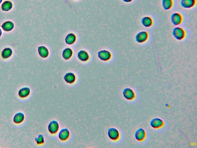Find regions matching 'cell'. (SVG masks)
Returning <instances> with one entry per match:
<instances>
[{
  "label": "cell",
  "instance_id": "cell-1",
  "mask_svg": "<svg viewBox=\"0 0 197 148\" xmlns=\"http://www.w3.org/2000/svg\"><path fill=\"white\" fill-rule=\"evenodd\" d=\"M172 34L174 38L179 41L183 39L186 35L185 30L180 27L174 28L172 30Z\"/></svg>",
  "mask_w": 197,
  "mask_h": 148
},
{
  "label": "cell",
  "instance_id": "cell-2",
  "mask_svg": "<svg viewBox=\"0 0 197 148\" xmlns=\"http://www.w3.org/2000/svg\"><path fill=\"white\" fill-rule=\"evenodd\" d=\"M148 38V33L146 31H142L139 32L136 35V41L139 43L145 42Z\"/></svg>",
  "mask_w": 197,
  "mask_h": 148
},
{
  "label": "cell",
  "instance_id": "cell-3",
  "mask_svg": "<svg viewBox=\"0 0 197 148\" xmlns=\"http://www.w3.org/2000/svg\"><path fill=\"white\" fill-rule=\"evenodd\" d=\"M123 95L128 100H132L135 98V95L132 89L129 88H126L123 90Z\"/></svg>",
  "mask_w": 197,
  "mask_h": 148
},
{
  "label": "cell",
  "instance_id": "cell-4",
  "mask_svg": "<svg viewBox=\"0 0 197 148\" xmlns=\"http://www.w3.org/2000/svg\"><path fill=\"white\" fill-rule=\"evenodd\" d=\"M49 131L51 134H55L58 132L59 129L58 122L56 120H53L50 122L48 127Z\"/></svg>",
  "mask_w": 197,
  "mask_h": 148
},
{
  "label": "cell",
  "instance_id": "cell-5",
  "mask_svg": "<svg viewBox=\"0 0 197 148\" xmlns=\"http://www.w3.org/2000/svg\"><path fill=\"white\" fill-rule=\"evenodd\" d=\"M182 18L181 15L178 13H174L171 16V21L173 25H177L181 23Z\"/></svg>",
  "mask_w": 197,
  "mask_h": 148
},
{
  "label": "cell",
  "instance_id": "cell-6",
  "mask_svg": "<svg viewBox=\"0 0 197 148\" xmlns=\"http://www.w3.org/2000/svg\"><path fill=\"white\" fill-rule=\"evenodd\" d=\"M108 134L109 137L110 139L113 140V141H116L119 138V132L116 128H110L108 130Z\"/></svg>",
  "mask_w": 197,
  "mask_h": 148
},
{
  "label": "cell",
  "instance_id": "cell-7",
  "mask_svg": "<svg viewBox=\"0 0 197 148\" xmlns=\"http://www.w3.org/2000/svg\"><path fill=\"white\" fill-rule=\"evenodd\" d=\"M70 136L69 130L68 128H63L61 130L59 133V139L62 141H65L68 140Z\"/></svg>",
  "mask_w": 197,
  "mask_h": 148
},
{
  "label": "cell",
  "instance_id": "cell-8",
  "mask_svg": "<svg viewBox=\"0 0 197 148\" xmlns=\"http://www.w3.org/2000/svg\"><path fill=\"white\" fill-rule=\"evenodd\" d=\"M196 2V0H181V5L182 7L189 9L193 7Z\"/></svg>",
  "mask_w": 197,
  "mask_h": 148
},
{
  "label": "cell",
  "instance_id": "cell-9",
  "mask_svg": "<svg viewBox=\"0 0 197 148\" xmlns=\"http://www.w3.org/2000/svg\"><path fill=\"white\" fill-rule=\"evenodd\" d=\"M150 126L154 128H158L162 127L164 125L163 121L159 118H154L150 122Z\"/></svg>",
  "mask_w": 197,
  "mask_h": 148
},
{
  "label": "cell",
  "instance_id": "cell-10",
  "mask_svg": "<svg viewBox=\"0 0 197 148\" xmlns=\"http://www.w3.org/2000/svg\"><path fill=\"white\" fill-rule=\"evenodd\" d=\"M98 56L101 60L107 61L110 60L111 57V54L109 51L106 50H102L99 51Z\"/></svg>",
  "mask_w": 197,
  "mask_h": 148
},
{
  "label": "cell",
  "instance_id": "cell-11",
  "mask_svg": "<svg viewBox=\"0 0 197 148\" xmlns=\"http://www.w3.org/2000/svg\"><path fill=\"white\" fill-rule=\"evenodd\" d=\"M145 137L146 133L143 128H139L135 132V137L137 141H143Z\"/></svg>",
  "mask_w": 197,
  "mask_h": 148
},
{
  "label": "cell",
  "instance_id": "cell-12",
  "mask_svg": "<svg viewBox=\"0 0 197 148\" xmlns=\"http://www.w3.org/2000/svg\"><path fill=\"white\" fill-rule=\"evenodd\" d=\"M30 93V88L27 87L22 88L19 90L18 95L21 98H25L29 95Z\"/></svg>",
  "mask_w": 197,
  "mask_h": 148
},
{
  "label": "cell",
  "instance_id": "cell-13",
  "mask_svg": "<svg viewBox=\"0 0 197 148\" xmlns=\"http://www.w3.org/2000/svg\"><path fill=\"white\" fill-rule=\"evenodd\" d=\"M25 118V114L22 112H18L14 115L13 121L16 124H20L24 121Z\"/></svg>",
  "mask_w": 197,
  "mask_h": 148
},
{
  "label": "cell",
  "instance_id": "cell-14",
  "mask_svg": "<svg viewBox=\"0 0 197 148\" xmlns=\"http://www.w3.org/2000/svg\"><path fill=\"white\" fill-rule=\"evenodd\" d=\"M38 53L39 55L42 58H45L49 55V52L48 50L44 46H41L38 48Z\"/></svg>",
  "mask_w": 197,
  "mask_h": 148
},
{
  "label": "cell",
  "instance_id": "cell-15",
  "mask_svg": "<svg viewBox=\"0 0 197 148\" xmlns=\"http://www.w3.org/2000/svg\"><path fill=\"white\" fill-rule=\"evenodd\" d=\"M76 79V76L74 74L72 73H67L64 76V80L68 83L73 84L74 82Z\"/></svg>",
  "mask_w": 197,
  "mask_h": 148
},
{
  "label": "cell",
  "instance_id": "cell-16",
  "mask_svg": "<svg viewBox=\"0 0 197 148\" xmlns=\"http://www.w3.org/2000/svg\"><path fill=\"white\" fill-rule=\"evenodd\" d=\"M14 24L10 21L4 22L2 25L3 30L6 32L10 31L14 28Z\"/></svg>",
  "mask_w": 197,
  "mask_h": 148
},
{
  "label": "cell",
  "instance_id": "cell-17",
  "mask_svg": "<svg viewBox=\"0 0 197 148\" xmlns=\"http://www.w3.org/2000/svg\"><path fill=\"white\" fill-rule=\"evenodd\" d=\"M12 54V49L9 48H5L1 53V56L2 58L6 59L11 57Z\"/></svg>",
  "mask_w": 197,
  "mask_h": 148
},
{
  "label": "cell",
  "instance_id": "cell-18",
  "mask_svg": "<svg viewBox=\"0 0 197 148\" xmlns=\"http://www.w3.org/2000/svg\"><path fill=\"white\" fill-rule=\"evenodd\" d=\"M78 56L79 60L82 62H86L89 58L88 54L86 51L84 50L80 51L78 53Z\"/></svg>",
  "mask_w": 197,
  "mask_h": 148
},
{
  "label": "cell",
  "instance_id": "cell-19",
  "mask_svg": "<svg viewBox=\"0 0 197 148\" xmlns=\"http://www.w3.org/2000/svg\"><path fill=\"white\" fill-rule=\"evenodd\" d=\"M141 23L144 26L149 28L153 25V21L150 17L146 16L142 19Z\"/></svg>",
  "mask_w": 197,
  "mask_h": 148
},
{
  "label": "cell",
  "instance_id": "cell-20",
  "mask_svg": "<svg viewBox=\"0 0 197 148\" xmlns=\"http://www.w3.org/2000/svg\"><path fill=\"white\" fill-rule=\"evenodd\" d=\"M76 41V36L73 33L68 34L65 38V42L69 45L73 44Z\"/></svg>",
  "mask_w": 197,
  "mask_h": 148
},
{
  "label": "cell",
  "instance_id": "cell-21",
  "mask_svg": "<svg viewBox=\"0 0 197 148\" xmlns=\"http://www.w3.org/2000/svg\"><path fill=\"white\" fill-rule=\"evenodd\" d=\"M73 53V51L70 48H65L62 52V57L65 60H68L72 57Z\"/></svg>",
  "mask_w": 197,
  "mask_h": 148
},
{
  "label": "cell",
  "instance_id": "cell-22",
  "mask_svg": "<svg viewBox=\"0 0 197 148\" xmlns=\"http://www.w3.org/2000/svg\"><path fill=\"white\" fill-rule=\"evenodd\" d=\"M13 5L10 1H7L4 2L1 6L2 9L3 11H8L12 9Z\"/></svg>",
  "mask_w": 197,
  "mask_h": 148
},
{
  "label": "cell",
  "instance_id": "cell-23",
  "mask_svg": "<svg viewBox=\"0 0 197 148\" xmlns=\"http://www.w3.org/2000/svg\"><path fill=\"white\" fill-rule=\"evenodd\" d=\"M163 7L165 10H168L172 7L173 6L172 0H162V2Z\"/></svg>",
  "mask_w": 197,
  "mask_h": 148
},
{
  "label": "cell",
  "instance_id": "cell-24",
  "mask_svg": "<svg viewBox=\"0 0 197 148\" xmlns=\"http://www.w3.org/2000/svg\"><path fill=\"white\" fill-rule=\"evenodd\" d=\"M35 140L38 145L42 144H44V136L42 134L39 135L38 137L35 138Z\"/></svg>",
  "mask_w": 197,
  "mask_h": 148
},
{
  "label": "cell",
  "instance_id": "cell-25",
  "mask_svg": "<svg viewBox=\"0 0 197 148\" xmlns=\"http://www.w3.org/2000/svg\"><path fill=\"white\" fill-rule=\"evenodd\" d=\"M124 2L129 3L133 1V0H122Z\"/></svg>",
  "mask_w": 197,
  "mask_h": 148
},
{
  "label": "cell",
  "instance_id": "cell-26",
  "mask_svg": "<svg viewBox=\"0 0 197 148\" xmlns=\"http://www.w3.org/2000/svg\"><path fill=\"white\" fill-rule=\"evenodd\" d=\"M2 34V31L1 29L0 28V37H1Z\"/></svg>",
  "mask_w": 197,
  "mask_h": 148
},
{
  "label": "cell",
  "instance_id": "cell-27",
  "mask_svg": "<svg viewBox=\"0 0 197 148\" xmlns=\"http://www.w3.org/2000/svg\"><path fill=\"white\" fill-rule=\"evenodd\" d=\"M3 0H0V4L2 2Z\"/></svg>",
  "mask_w": 197,
  "mask_h": 148
},
{
  "label": "cell",
  "instance_id": "cell-28",
  "mask_svg": "<svg viewBox=\"0 0 197 148\" xmlns=\"http://www.w3.org/2000/svg\"><path fill=\"white\" fill-rule=\"evenodd\" d=\"M76 1H77V0H76Z\"/></svg>",
  "mask_w": 197,
  "mask_h": 148
}]
</instances>
